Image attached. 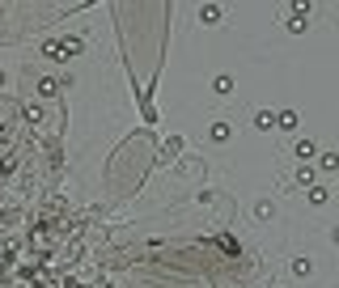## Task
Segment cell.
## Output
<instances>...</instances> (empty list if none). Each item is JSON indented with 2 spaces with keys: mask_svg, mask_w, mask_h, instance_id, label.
<instances>
[{
  "mask_svg": "<svg viewBox=\"0 0 339 288\" xmlns=\"http://www.w3.org/2000/svg\"><path fill=\"white\" fill-rule=\"evenodd\" d=\"M212 89H216V94H229V89H233V76H216V81H212Z\"/></svg>",
  "mask_w": 339,
  "mask_h": 288,
  "instance_id": "cell-4",
  "label": "cell"
},
{
  "mask_svg": "<svg viewBox=\"0 0 339 288\" xmlns=\"http://www.w3.org/2000/svg\"><path fill=\"white\" fill-rule=\"evenodd\" d=\"M200 22L203 26H216V22H221V9H216V4H203V9H200Z\"/></svg>",
  "mask_w": 339,
  "mask_h": 288,
  "instance_id": "cell-1",
  "label": "cell"
},
{
  "mask_svg": "<svg viewBox=\"0 0 339 288\" xmlns=\"http://www.w3.org/2000/svg\"><path fill=\"white\" fill-rule=\"evenodd\" d=\"M309 203H327V191L322 187H309Z\"/></svg>",
  "mask_w": 339,
  "mask_h": 288,
  "instance_id": "cell-7",
  "label": "cell"
},
{
  "mask_svg": "<svg viewBox=\"0 0 339 288\" xmlns=\"http://www.w3.org/2000/svg\"><path fill=\"white\" fill-rule=\"evenodd\" d=\"M322 170H339V153H322Z\"/></svg>",
  "mask_w": 339,
  "mask_h": 288,
  "instance_id": "cell-6",
  "label": "cell"
},
{
  "mask_svg": "<svg viewBox=\"0 0 339 288\" xmlns=\"http://www.w3.org/2000/svg\"><path fill=\"white\" fill-rule=\"evenodd\" d=\"M271 123H275V115H271V110H259V115H254V128H259V131H267Z\"/></svg>",
  "mask_w": 339,
  "mask_h": 288,
  "instance_id": "cell-2",
  "label": "cell"
},
{
  "mask_svg": "<svg viewBox=\"0 0 339 288\" xmlns=\"http://www.w3.org/2000/svg\"><path fill=\"white\" fill-rule=\"evenodd\" d=\"M314 153H318V149H314V144H309V140H301V144H297V157H301V161H309V157H314Z\"/></svg>",
  "mask_w": 339,
  "mask_h": 288,
  "instance_id": "cell-5",
  "label": "cell"
},
{
  "mask_svg": "<svg viewBox=\"0 0 339 288\" xmlns=\"http://www.w3.org/2000/svg\"><path fill=\"white\" fill-rule=\"evenodd\" d=\"M275 123H280L284 131H293V128H297V115H293V110H280V115H275Z\"/></svg>",
  "mask_w": 339,
  "mask_h": 288,
  "instance_id": "cell-3",
  "label": "cell"
}]
</instances>
